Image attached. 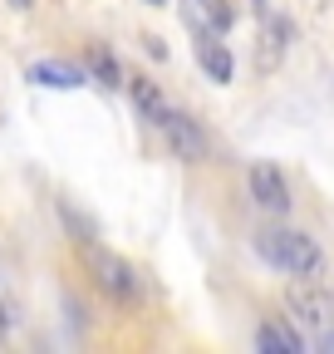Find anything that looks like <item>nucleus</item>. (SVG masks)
<instances>
[{
	"mask_svg": "<svg viewBox=\"0 0 334 354\" xmlns=\"http://www.w3.org/2000/svg\"><path fill=\"white\" fill-rule=\"evenodd\" d=\"M256 251L271 261V266H280V271H290V276H320L324 271V251L315 246V236H305V232H290V227H271V232H261L256 236Z\"/></svg>",
	"mask_w": 334,
	"mask_h": 354,
	"instance_id": "nucleus-1",
	"label": "nucleus"
},
{
	"mask_svg": "<svg viewBox=\"0 0 334 354\" xmlns=\"http://www.w3.org/2000/svg\"><path fill=\"white\" fill-rule=\"evenodd\" d=\"M79 261L89 266L94 286H99L108 300H123V305H138V300H143V276H138L123 256L104 251L99 241H79Z\"/></svg>",
	"mask_w": 334,
	"mask_h": 354,
	"instance_id": "nucleus-2",
	"label": "nucleus"
},
{
	"mask_svg": "<svg viewBox=\"0 0 334 354\" xmlns=\"http://www.w3.org/2000/svg\"><path fill=\"white\" fill-rule=\"evenodd\" d=\"M157 128L167 133V148H173L177 158H187V162H202V158H212V138H206V133L197 128V118H187L182 109H167Z\"/></svg>",
	"mask_w": 334,
	"mask_h": 354,
	"instance_id": "nucleus-3",
	"label": "nucleus"
},
{
	"mask_svg": "<svg viewBox=\"0 0 334 354\" xmlns=\"http://www.w3.org/2000/svg\"><path fill=\"white\" fill-rule=\"evenodd\" d=\"M285 305L295 310L305 325H315V330H329V325H334V290L315 286L310 276H305V281H295V286L285 290Z\"/></svg>",
	"mask_w": 334,
	"mask_h": 354,
	"instance_id": "nucleus-4",
	"label": "nucleus"
},
{
	"mask_svg": "<svg viewBox=\"0 0 334 354\" xmlns=\"http://www.w3.org/2000/svg\"><path fill=\"white\" fill-rule=\"evenodd\" d=\"M246 183H250L256 207H266V212H290V183H285V172H280L275 162H256Z\"/></svg>",
	"mask_w": 334,
	"mask_h": 354,
	"instance_id": "nucleus-5",
	"label": "nucleus"
},
{
	"mask_svg": "<svg viewBox=\"0 0 334 354\" xmlns=\"http://www.w3.org/2000/svg\"><path fill=\"white\" fill-rule=\"evenodd\" d=\"M182 20H187L197 35H226L236 15H231L226 0H182Z\"/></svg>",
	"mask_w": 334,
	"mask_h": 354,
	"instance_id": "nucleus-6",
	"label": "nucleus"
},
{
	"mask_svg": "<svg viewBox=\"0 0 334 354\" xmlns=\"http://www.w3.org/2000/svg\"><path fill=\"white\" fill-rule=\"evenodd\" d=\"M197 64L206 69V79H217V84H231V74H236V59H231V50L217 35H197Z\"/></svg>",
	"mask_w": 334,
	"mask_h": 354,
	"instance_id": "nucleus-7",
	"label": "nucleus"
},
{
	"mask_svg": "<svg viewBox=\"0 0 334 354\" xmlns=\"http://www.w3.org/2000/svg\"><path fill=\"white\" fill-rule=\"evenodd\" d=\"M285 44H290V25L285 20H261V39H256V69L271 74L285 55Z\"/></svg>",
	"mask_w": 334,
	"mask_h": 354,
	"instance_id": "nucleus-8",
	"label": "nucleus"
},
{
	"mask_svg": "<svg viewBox=\"0 0 334 354\" xmlns=\"http://www.w3.org/2000/svg\"><path fill=\"white\" fill-rule=\"evenodd\" d=\"M25 79H30V84H45V88H79V84H84V69L59 64V59H35V64L25 69Z\"/></svg>",
	"mask_w": 334,
	"mask_h": 354,
	"instance_id": "nucleus-9",
	"label": "nucleus"
},
{
	"mask_svg": "<svg viewBox=\"0 0 334 354\" xmlns=\"http://www.w3.org/2000/svg\"><path fill=\"white\" fill-rule=\"evenodd\" d=\"M256 349H266V354H300L305 344H300L295 330H285V325H261L256 330Z\"/></svg>",
	"mask_w": 334,
	"mask_h": 354,
	"instance_id": "nucleus-10",
	"label": "nucleus"
},
{
	"mask_svg": "<svg viewBox=\"0 0 334 354\" xmlns=\"http://www.w3.org/2000/svg\"><path fill=\"white\" fill-rule=\"evenodd\" d=\"M133 104H138V113L148 123H162V113H167V104H162V94H157L153 79H133Z\"/></svg>",
	"mask_w": 334,
	"mask_h": 354,
	"instance_id": "nucleus-11",
	"label": "nucleus"
},
{
	"mask_svg": "<svg viewBox=\"0 0 334 354\" xmlns=\"http://www.w3.org/2000/svg\"><path fill=\"white\" fill-rule=\"evenodd\" d=\"M89 74H94V84H104V88H118V84H123L118 59L104 50V44H94V50H89Z\"/></svg>",
	"mask_w": 334,
	"mask_h": 354,
	"instance_id": "nucleus-12",
	"label": "nucleus"
},
{
	"mask_svg": "<svg viewBox=\"0 0 334 354\" xmlns=\"http://www.w3.org/2000/svg\"><path fill=\"white\" fill-rule=\"evenodd\" d=\"M10 6H15V10H25V6H30V0H10Z\"/></svg>",
	"mask_w": 334,
	"mask_h": 354,
	"instance_id": "nucleus-13",
	"label": "nucleus"
},
{
	"mask_svg": "<svg viewBox=\"0 0 334 354\" xmlns=\"http://www.w3.org/2000/svg\"><path fill=\"white\" fill-rule=\"evenodd\" d=\"M148 6H167V0H148Z\"/></svg>",
	"mask_w": 334,
	"mask_h": 354,
	"instance_id": "nucleus-14",
	"label": "nucleus"
}]
</instances>
